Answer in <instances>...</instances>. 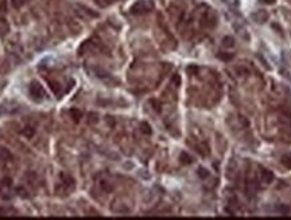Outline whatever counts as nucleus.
<instances>
[{"label":"nucleus","mask_w":291,"mask_h":220,"mask_svg":"<svg viewBox=\"0 0 291 220\" xmlns=\"http://www.w3.org/2000/svg\"><path fill=\"white\" fill-rule=\"evenodd\" d=\"M282 165L287 169H291V154H286L282 157Z\"/></svg>","instance_id":"7ed1b4c3"},{"label":"nucleus","mask_w":291,"mask_h":220,"mask_svg":"<svg viewBox=\"0 0 291 220\" xmlns=\"http://www.w3.org/2000/svg\"><path fill=\"white\" fill-rule=\"evenodd\" d=\"M150 8H151V4L150 3H147V1H139V3H136L132 7V12L134 14H142V12L150 11Z\"/></svg>","instance_id":"f257e3e1"},{"label":"nucleus","mask_w":291,"mask_h":220,"mask_svg":"<svg viewBox=\"0 0 291 220\" xmlns=\"http://www.w3.org/2000/svg\"><path fill=\"white\" fill-rule=\"evenodd\" d=\"M233 45H235V41H233L232 37L224 38V46H233Z\"/></svg>","instance_id":"20e7f679"},{"label":"nucleus","mask_w":291,"mask_h":220,"mask_svg":"<svg viewBox=\"0 0 291 220\" xmlns=\"http://www.w3.org/2000/svg\"><path fill=\"white\" fill-rule=\"evenodd\" d=\"M262 176H263V181L267 182V184L274 180V174L271 173V172H268V170H263L262 172Z\"/></svg>","instance_id":"f03ea898"},{"label":"nucleus","mask_w":291,"mask_h":220,"mask_svg":"<svg viewBox=\"0 0 291 220\" xmlns=\"http://www.w3.org/2000/svg\"><path fill=\"white\" fill-rule=\"evenodd\" d=\"M262 1H264V3H267V4H272V3H274V0H262Z\"/></svg>","instance_id":"39448f33"}]
</instances>
